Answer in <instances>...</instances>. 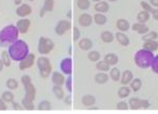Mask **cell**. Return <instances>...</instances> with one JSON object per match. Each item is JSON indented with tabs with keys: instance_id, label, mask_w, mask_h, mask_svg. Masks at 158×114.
<instances>
[{
	"instance_id": "1",
	"label": "cell",
	"mask_w": 158,
	"mask_h": 114,
	"mask_svg": "<svg viewBox=\"0 0 158 114\" xmlns=\"http://www.w3.org/2000/svg\"><path fill=\"white\" fill-rule=\"evenodd\" d=\"M7 53L12 60L19 62L29 54V45L24 40L17 39L9 45Z\"/></svg>"
},
{
	"instance_id": "2",
	"label": "cell",
	"mask_w": 158,
	"mask_h": 114,
	"mask_svg": "<svg viewBox=\"0 0 158 114\" xmlns=\"http://www.w3.org/2000/svg\"><path fill=\"white\" fill-rule=\"evenodd\" d=\"M19 35V31L17 29L16 25L9 24L0 33V45L1 47H6L7 44H11L15 40H17Z\"/></svg>"
},
{
	"instance_id": "3",
	"label": "cell",
	"mask_w": 158,
	"mask_h": 114,
	"mask_svg": "<svg viewBox=\"0 0 158 114\" xmlns=\"http://www.w3.org/2000/svg\"><path fill=\"white\" fill-rule=\"evenodd\" d=\"M153 59H154L153 52H150V51L143 49V48L141 50L137 51L134 56V61L140 69H148V68L151 67Z\"/></svg>"
},
{
	"instance_id": "4",
	"label": "cell",
	"mask_w": 158,
	"mask_h": 114,
	"mask_svg": "<svg viewBox=\"0 0 158 114\" xmlns=\"http://www.w3.org/2000/svg\"><path fill=\"white\" fill-rule=\"evenodd\" d=\"M37 65L38 69H39L40 76L42 78H47L51 75V73H52V65H51L49 58H47L45 56L39 57L37 59Z\"/></svg>"
},
{
	"instance_id": "5",
	"label": "cell",
	"mask_w": 158,
	"mask_h": 114,
	"mask_svg": "<svg viewBox=\"0 0 158 114\" xmlns=\"http://www.w3.org/2000/svg\"><path fill=\"white\" fill-rule=\"evenodd\" d=\"M54 45L55 44L52 39L47 37H40L39 40H38V52H39V54L42 55L49 54L54 49Z\"/></svg>"
},
{
	"instance_id": "6",
	"label": "cell",
	"mask_w": 158,
	"mask_h": 114,
	"mask_svg": "<svg viewBox=\"0 0 158 114\" xmlns=\"http://www.w3.org/2000/svg\"><path fill=\"white\" fill-rule=\"evenodd\" d=\"M35 59H36V56L33 53H29V54L25 56L21 61H19V69L20 70H27L30 69V68L33 67L35 62Z\"/></svg>"
},
{
	"instance_id": "7",
	"label": "cell",
	"mask_w": 158,
	"mask_h": 114,
	"mask_svg": "<svg viewBox=\"0 0 158 114\" xmlns=\"http://www.w3.org/2000/svg\"><path fill=\"white\" fill-rule=\"evenodd\" d=\"M71 29V22L68 20H59L55 27V33L59 36H62Z\"/></svg>"
},
{
	"instance_id": "8",
	"label": "cell",
	"mask_w": 158,
	"mask_h": 114,
	"mask_svg": "<svg viewBox=\"0 0 158 114\" xmlns=\"http://www.w3.org/2000/svg\"><path fill=\"white\" fill-rule=\"evenodd\" d=\"M60 70L62 71L63 74L72 75V58H63L60 61Z\"/></svg>"
},
{
	"instance_id": "9",
	"label": "cell",
	"mask_w": 158,
	"mask_h": 114,
	"mask_svg": "<svg viewBox=\"0 0 158 114\" xmlns=\"http://www.w3.org/2000/svg\"><path fill=\"white\" fill-rule=\"evenodd\" d=\"M16 27H17V29H18L19 33L24 34V33H27L29 31V27H31V21L27 18H22L17 21Z\"/></svg>"
},
{
	"instance_id": "10",
	"label": "cell",
	"mask_w": 158,
	"mask_h": 114,
	"mask_svg": "<svg viewBox=\"0 0 158 114\" xmlns=\"http://www.w3.org/2000/svg\"><path fill=\"white\" fill-rule=\"evenodd\" d=\"M24 91H25V97H27V99L34 101L35 96H36V89H35L34 85H33L32 82L24 85Z\"/></svg>"
},
{
	"instance_id": "11",
	"label": "cell",
	"mask_w": 158,
	"mask_h": 114,
	"mask_svg": "<svg viewBox=\"0 0 158 114\" xmlns=\"http://www.w3.org/2000/svg\"><path fill=\"white\" fill-rule=\"evenodd\" d=\"M32 13V7L29 4H21V6H19L17 7L16 10V14L18 15L19 17H27L29 16V15Z\"/></svg>"
},
{
	"instance_id": "12",
	"label": "cell",
	"mask_w": 158,
	"mask_h": 114,
	"mask_svg": "<svg viewBox=\"0 0 158 114\" xmlns=\"http://www.w3.org/2000/svg\"><path fill=\"white\" fill-rule=\"evenodd\" d=\"M78 21L81 27H90L92 24V22H93V17H92L90 14H85H85L80 15Z\"/></svg>"
},
{
	"instance_id": "13",
	"label": "cell",
	"mask_w": 158,
	"mask_h": 114,
	"mask_svg": "<svg viewBox=\"0 0 158 114\" xmlns=\"http://www.w3.org/2000/svg\"><path fill=\"white\" fill-rule=\"evenodd\" d=\"M52 82L54 85H57V86H62L64 85L65 82V78L63 74H61L59 72H54L52 74Z\"/></svg>"
},
{
	"instance_id": "14",
	"label": "cell",
	"mask_w": 158,
	"mask_h": 114,
	"mask_svg": "<svg viewBox=\"0 0 158 114\" xmlns=\"http://www.w3.org/2000/svg\"><path fill=\"white\" fill-rule=\"evenodd\" d=\"M115 38L117 39V41H118L121 45H123V47H127V45H129V44H130L129 37L127 36V35L124 34L123 32H118V33H116Z\"/></svg>"
},
{
	"instance_id": "15",
	"label": "cell",
	"mask_w": 158,
	"mask_h": 114,
	"mask_svg": "<svg viewBox=\"0 0 158 114\" xmlns=\"http://www.w3.org/2000/svg\"><path fill=\"white\" fill-rule=\"evenodd\" d=\"M134 76H133V73L131 72L130 70H126L123 73H122V76H121V83L123 86H127L129 85L130 82L133 80Z\"/></svg>"
},
{
	"instance_id": "16",
	"label": "cell",
	"mask_w": 158,
	"mask_h": 114,
	"mask_svg": "<svg viewBox=\"0 0 158 114\" xmlns=\"http://www.w3.org/2000/svg\"><path fill=\"white\" fill-rule=\"evenodd\" d=\"M132 29L134 30L135 32L139 33V34H146V33L149 32V27H147L146 23H141V22H137V23H134Z\"/></svg>"
},
{
	"instance_id": "17",
	"label": "cell",
	"mask_w": 158,
	"mask_h": 114,
	"mask_svg": "<svg viewBox=\"0 0 158 114\" xmlns=\"http://www.w3.org/2000/svg\"><path fill=\"white\" fill-rule=\"evenodd\" d=\"M82 105L85 106V107H92L93 105H95L96 103V98L94 95H91V94H86L82 97Z\"/></svg>"
},
{
	"instance_id": "18",
	"label": "cell",
	"mask_w": 158,
	"mask_h": 114,
	"mask_svg": "<svg viewBox=\"0 0 158 114\" xmlns=\"http://www.w3.org/2000/svg\"><path fill=\"white\" fill-rule=\"evenodd\" d=\"M143 49H146L150 52H155L158 50V42L156 40H148L143 42Z\"/></svg>"
},
{
	"instance_id": "19",
	"label": "cell",
	"mask_w": 158,
	"mask_h": 114,
	"mask_svg": "<svg viewBox=\"0 0 158 114\" xmlns=\"http://www.w3.org/2000/svg\"><path fill=\"white\" fill-rule=\"evenodd\" d=\"M54 0H45L44 3H43V7L41 10V13H40V16H43L45 12H52L53 9H54Z\"/></svg>"
},
{
	"instance_id": "20",
	"label": "cell",
	"mask_w": 158,
	"mask_h": 114,
	"mask_svg": "<svg viewBox=\"0 0 158 114\" xmlns=\"http://www.w3.org/2000/svg\"><path fill=\"white\" fill-rule=\"evenodd\" d=\"M92 47H93V42H92V40L89 39V38H82V39L79 41V48L83 51L91 50Z\"/></svg>"
},
{
	"instance_id": "21",
	"label": "cell",
	"mask_w": 158,
	"mask_h": 114,
	"mask_svg": "<svg viewBox=\"0 0 158 114\" xmlns=\"http://www.w3.org/2000/svg\"><path fill=\"white\" fill-rule=\"evenodd\" d=\"M110 6H109V3L106 1H99L97 3L95 4V11L98 12V13H106L109 11Z\"/></svg>"
},
{
	"instance_id": "22",
	"label": "cell",
	"mask_w": 158,
	"mask_h": 114,
	"mask_svg": "<svg viewBox=\"0 0 158 114\" xmlns=\"http://www.w3.org/2000/svg\"><path fill=\"white\" fill-rule=\"evenodd\" d=\"M93 21L95 22L96 24H98V25H102V24H106V23L108 19H106V17L104 16L102 13H97V14L94 15Z\"/></svg>"
},
{
	"instance_id": "23",
	"label": "cell",
	"mask_w": 158,
	"mask_h": 114,
	"mask_svg": "<svg viewBox=\"0 0 158 114\" xmlns=\"http://www.w3.org/2000/svg\"><path fill=\"white\" fill-rule=\"evenodd\" d=\"M118 56L116 54H113V53H109L104 57V61L108 62L110 65H116L118 63Z\"/></svg>"
},
{
	"instance_id": "24",
	"label": "cell",
	"mask_w": 158,
	"mask_h": 114,
	"mask_svg": "<svg viewBox=\"0 0 158 114\" xmlns=\"http://www.w3.org/2000/svg\"><path fill=\"white\" fill-rule=\"evenodd\" d=\"M101 37V40L104 42V44H111V42L114 41V39H115V37H114V35L112 34L111 32L109 31H104L101 33L100 35Z\"/></svg>"
},
{
	"instance_id": "25",
	"label": "cell",
	"mask_w": 158,
	"mask_h": 114,
	"mask_svg": "<svg viewBox=\"0 0 158 114\" xmlns=\"http://www.w3.org/2000/svg\"><path fill=\"white\" fill-rule=\"evenodd\" d=\"M116 25H117V29L120 32H127L130 29V23L128 22V20L126 19H119L117 21Z\"/></svg>"
},
{
	"instance_id": "26",
	"label": "cell",
	"mask_w": 158,
	"mask_h": 114,
	"mask_svg": "<svg viewBox=\"0 0 158 114\" xmlns=\"http://www.w3.org/2000/svg\"><path fill=\"white\" fill-rule=\"evenodd\" d=\"M109 77H110V76L106 74V72H100V73H98V74L95 75V82H97V83H100V85H102V83L108 82Z\"/></svg>"
},
{
	"instance_id": "27",
	"label": "cell",
	"mask_w": 158,
	"mask_h": 114,
	"mask_svg": "<svg viewBox=\"0 0 158 114\" xmlns=\"http://www.w3.org/2000/svg\"><path fill=\"white\" fill-rule=\"evenodd\" d=\"M53 93H54L58 99H63L64 98V91L61 88V86L54 85V87H53Z\"/></svg>"
},
{
	"instance_id": "28",
	"label": "cell",
	"mask_w": 158,
	"mask_h": 114,
	"mask_svg": "<svg viewBox=\"0 0 158 114\" xmlns=\"http://www.w3.org/2000/svg\"><path fill=\"white\" fill-rule=\"evenodd\" d=\"M149 19H150V13L144 11V10L137 15V20H138V22H141V23H146V22L149 21Z\"/></svg>"
},
{
	"instance_id": "29",
	"label": "cell",
	"mask_w": 158,
	"mask_h": 114,
	"mask_svg": "<svg viewBox=\"0 0 158 114\" xmlns=\"http://www.w3.org/2000/svg\"><path fill=\"white\" fill-rule=\"evenodd\" d=\"M21 105H22V107H23L24 110L32 111L35 109V105H34V103H33V100L27 99V97H24L23 99L21 100Z\"/></svg>"
},
{
	"instance_id": "30",
	"label": "cell",
	"mask_w": 158,
	"mask_h": 114,
	"mask_svg": "<svg viewBox=\"0 0 158 114\" xmlns=\"http://www.w3.org/2000/svg\"><path fill=\"white\" fill-rule=\"evenodd\" d=\"M129 105L132 110L141 109V99H139V98H131L129 101Z\"/></svg>"
},
{
	"instance_id": "31",
	"label": "cell",
	"mask_w": 158,
	"mask_h": 114,
	"mask_svg": "<svg viewBox=\"0 0 158 114\" xmlns=\"http://www.w3.org/2000/svg\"><path fill=\"white\" fill-rule=\"evenodd\" d=\"M120 71H119L118 68H113V69L110 70V77L112 78V79L114 80V82H118L119 79H120Z\"/></svg>"
},
{
	"instance_id": "32",
	"label": "cell",
	"mask_w": 158,
	"mask_h": 114,
	"mask_svg": "<svg viewBox=\"0 0 158 114\" xmlns=\"http://www.w3.org/2000/svg\"><path fill=\"white\" fill-rule=\"evenodd\" d=\"M141 86H142V82L139 78H133V80L131 82V89L135 91V92L139 91L141 89Z\"/></svg>"
},
{
	"instance_id": "33",
	"label": "cell",
	"mask_w": 158,
	"mask_h": 114,
	"mask_svg": "<svg viewBox=\"0 0 158 114\" xmlns=\"http://www.w3.org/2000/svg\"><path fill=\"white\" fill-rule=\"evenodd\" d=\"M130 93H131V89H130L129 87H127V86H123V87H121L118 90V96L120 98L128 97V96L130 95Z\"/></svg>"
},
{
	"instance_id": "34",
	"label": "cell",
	"mask_w": 158,
	"mask_h": 114,
	"mask_svg": "<svg viewBox=\"0 0 158 114\" xmlns=\"http://www.w3.org/2000/svg\"><path fill=\"white\" fill-rule=\"evenodd\" d=\"M158 38V33L157 32H148L146 34H143V37H142V40L143 41H148V40H156Z\"/></svg>"
},
{
	"instance_id": "35",
	"label": "cell",
	"mask_w": 158,
	"mask_h": 114,
	"mask_svg": "<svg viewBox=\"0 0 158 114\" xmlns=\"http://www.w3.org/2000/svg\"><path fill=\"white\" fill-rule=\"evenodd\" d=\"M1 60L2 62H3V65H6V67H10L11 65V57H10L9 53L6 52V51H3L1 54Z\"/></svg>"
},
{
	"instance_id": "36",
	"label": "cell",
	"mask_w": 158,
	"mask_h": 114,
	"mask_svg": "<svg viewBox=\"0 0 158 114\" xmlns=\"http://www.w3.org/2000/svg\"><path fill=\"white\" fill-rule=\"evenodd\" d=\"M96 67H97V69L100 71V72H106V71H110V67H111V65L106 61H104V60L103 61H99L98 60Z\"/></svg>"
},
{
	"instance_id": "37",
	"label": "cell",
	"mask_w": 158,
	"mask_h": 114,
	"mask_svg": "<svg viewBox=\"0 0 158 114\" xmlns=\"http://www.w3.org/2000/svg\"><path fill=\"white\" fill-rule=\"evenodd\" d=\"M6 88L9 90H16L18 88V82L14 78H9L6 80Z\"/></svg>"
},
{
	"instance_id": "38",
	"label": "cell",
	"mask_w": 158,
	"mask_h": 114,
	"mask_svg": "<svg viewBox=\"0 0 158 114\" xmlns=\"http://www.w3.org/2000/svg\"><path fill=\"white\" fill-rule=\"evenodd\" d=\"M38 110L40 111H49L51 110V103L49 100H42L38 105Z\"/></svg>"
},
{
	"instance_id": "39",
	"label": "cell",
	"mask_w": 158,
	"mask_h": 114,
	"mask_svg": "<svg viewBox=\"0 0 158 114\" xmlns=\"http://www.w3.org/2000/svg\"><path fill=\"white\" fill-rule=\"evenodd\" d=\"M1 98L6 103H12V101H14V94L12 92H10V91H6V92L2 93Z\"/></svg>"
},
{
	"instance_id": "40",
	"label": "cell",
	"mask_w": 158,
	"mask_h": 114,
	"mask_svg": "<svg viewBox=\"0 0 158 114\" xmlns=\"http://www.w3.org/2000/svg\"><path fill=\"white\" fill-rule=\"evenodd\" d=\"M91 3H90V0H77V6L80 10H88L90 7Z\"/></svg>"
},
{
	"instance_id": "41",
	"label": "cell",
	"mask_w": 158,
	"mask_h": 114,
	"mask_svg": "<svg viewBox=\"0 0 158 114\" xmlns=\"http://www.w3.org/2000/svg\"><path fill=\"white\" fill-rule=\"evenodd\" d=\"M88 57L91 61L96 62L100 59V54H99V52H97V51H91V52L88 54Z\"/></svg>"
},
{
	"instance_id": "42",
	"label": "cell",
	"mask_w": 158,
	"mask_h": 114,
	"mask_svg": "<svg viewBox=\"0 0 158 114\" xmlns=\"http://www.w3.org/2000/svg\"><path fill=\"white\" fill-rule=\"evenodd\" d=\"M151 68H152L153 72L158 74V55L157 56H154V59H153V61H152Z\"/></svg>"
},
{
	"instance_id": "43",
	"label": "cell",
	"mask_w": 158,
	"mask_h": 114,
	"mask_svg": "<svg viewBox=\"0 0 158 114\" xmlns=\"http://www.w3.org/2000/svg\"><path fill=\"white\" fill-rule=\"evenodd\" d=\"M73 32H74L73 40H74V41H77V40H79V38H80V36H81V33H80V31H79V29L77 27H73Z\"/></svg>"
},
{
	"instance_id": "44",
	"label": "cell",
	"mask_w": 158,
	"mask_h": 114,
	"mask_svg": "<svg viewBox=\"0 0 158 114\" xmlns=\"http://www.w3.org/2000/svg\"><path fill=\"white\" fill-rule=\"evenodd\" d=\"M140 3H141V6H142V9H143L144 11H147L149 13H151L153 11V7H152V6L150 3H147L146 1H141Z\"/></svg>"
},
{
	"instance_id": "45",
	"label": "cell",
	"mask_w": 158,
	"mask_h": 114,
	"mask_svg": "<svg viewBox=\"0 0 158 114\" xmlns=\"http://www.w3.org/2000/svg\"><path fill=\"white\" fill-rule=\"evenodd\" d=\"M116 108L118 109V110H128L129 105H128V103H126V101H120V103H117Z\"/></svg>"
},
{
	"instance_id": "46",
	"label": "cell",
	"mask_w": 158,
	"mask_h": 114,
	"mask_svg": "<svg viewBox=\"0 0 158 114\" xmlns=\"http://www.w3.org/2000/svg\"><path fill=\"white\" fill-rule=\"evenodd\" d=\"M65 86L69 92H72V76L69 75V77L65 79Z\"/></svg>"
},
{
	"instance_id": "47",
	"label": "cell",
	"mask_w": 158,
	"mask_h": 114,
	"mask_svg": "<svg viewBox=\"0 0 158 114\" xmlns=\"http://www.w3.org/2000/svg\"><path fill=\"white\" fill-rule=\"evenodd\" d=\"M21 82H22V85H27V83H30V82H32V79H31V77L29 75H23L21 77Z\"/></svg>"
},
{
	"instance_id": "48",
	"label": "cell",
	"mask_w": 158,
	"mask_h": 114,
	"mask_svg": "<svg viewBox=\"0 0 158 114\" xmlns=\"http://www.w3.org/2000/svg\"><path fill=\"white\" fill-rule=\"evenodd\" d=\"M7 107H6V101H4L2 98H0V111H4V110H6Z\"/></svg>"
},
{
	"instance_id": "49",
	"label": "cell",
	"mask_w": 158,
	"mask_h": 114,
	"mask_svg": "<svg viewBox=\"0 0 158 114\" xmlns=\"http://www.w3.org/2000/svg\"><path fill=\"white\" fill-rule=\"evenodd\" d=\"M150 107V103L147 99H141V108L142 109H148Z\"/></svg>"
},
{
	"instance_id": "50",
	"label": "cell",
	"mask_w": 158,
	"mask_h": 114,
	"mask_svg": "<svg viewBox=\"0 0 158 114\" xmlns=\"http://www.w3.org/2000/svg\"><path fill=\"white\" fill-rule=\"evenodd\" d=\"M151 13H152L153 18L155 20H158V9H153V11Z\"/></svg>"
},
{
	"instance_id": "51",
	"label": "cell",
	"mask_w": 158,
	"mask_h": 114,
	"mask_svg": "<svg viewBox=\"0 0 158 114\" xmlns=\"http://www.w3.org/2000/svg\"><path fill=\"white\" fill-rule=\"evenodd\" d=\"M13 107H14L15 110H23V107H22V106H20L19 103H13Z\"/></svg>"
},
{
	"instance_id": "52",
	"label": "cell",
	"mask_w": 158,
	"mask_h": 114,
	"mask_svg": "<svg viewBox=\"0 0 158 114\" xmlns=\"http://www.w3.org/2000/svg\"><path fill=\"white\" fill-rule=\"evenodd\" d=\"M150 4H151L152 6L158 7V0H150Z\"/></svg>"
},
{
	"instance_id": "53",
	"label": "cell",
	"mask_w": 158,
	"mask_h": 114,
	"mask_svg": "<svg viewBox=\"0 0 158 114\" xmlns=\"http://www.w3.org/2000/svg\"><path fill=\"white\" fill-rule=\"evenodd\" d=\"M65 103H67V105H71V103H72V97H71V96H67V97H65Z\"/></svg>"
},
{
	"instance_id": "54",
	"label": "cell",
	"mask_w": 158,
	"mask_h": 114,
	"mask_svg": "<svg viewBox=\"0 0 158 114\" xmlns=\"http://www.w3.org/2000/svg\"><path fill=\"white\" fill-rule=\"evenodd\" d=\"M14 1H15V4H16V6H19V4L21 3L22 0H14Z\"/></svg>"
},
{
	"instance_id": "55",
	"label": "cell",
	"mask_w": 158,
	"mask_h": 114,
	"mask_svg": "<svg viewBox=\"0 0 158 114\" xmlns=\"http://www.w3.org/2000/svg\"><path fill=\"white\" fill-rule=\"evenodd\" d=\"M2 68H3V62H2V60L0 59V71L2 70Z\"/></svg>"
},
{
	"instance_id": "56",
	"label": "cell",
	"mask_w": 158,
	"mask_h": 114,
	"mask_svg": "<svg viewBox=\"0 0 158 114\" xmlns=\"http://www.w3.org/2000/svg\"><path fill=\"white\" fill-rule=\"evenodd\" d=\"M92 1H95V2H99V1H101V0H92Z\"/></svg>"
},
{
	"instance_id": "57",
	"label": "cell",
	"mask_w": 158,
	"mask_h": 114,
	"mask_svg": "<svg viewBox=\"0 0 158 114\" xmlns=\"http://www.w3.org/2000/svg\"><path fill=\"white\" fill-rule=\"evenodd\" d=\"M109 1H112V2H114V1H117V0H109Z\"/></svg>"
},
{
	"instance_id": "58",
	"label": "cell",
	"mask_w": 158,
	"mask_h": 114,
	"mask_svg": "<svg viewBox=\"0 0 158 114\" xmlns=\"http://www.w3.org/2000/svg\"><path fill=\"white\" fill-rule=\"evenodd\" d=\"M29 1H34V0H29Z\"/></svg>"
},
{
	"instance_id": "59",
	"label": "cell",
	"mask_w": 158,
	"mask_h": 114,
	"mask_svg": "<svg viewBox=\"0 0 158 114\" xmlns=\"http://www.w3.org/2000/svg\"><path fill=\"white\" fill-rule=\"evenodd\" d=\"M0 33H1V31H0Z\"/></svg>"
}]
</instances>
